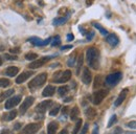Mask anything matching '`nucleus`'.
<instances>
[{"mask_svg": "<svg viewBox=\"0 0 136 134\" xmlns=\"http://www.w3.org/2000/svg\"><path fill=\"white\" fill-rule=\"evenodd\" d=\"M86 58L87 62L93 69H98L99 67V50L94 48V47H90L86 52Z\"/></svg>", "mask_w": 136, "mask_h": 134, "instance_id": "1", "label": "nucleus"}, {"mask_svg": "<svg viewBox=\"0 0 136 134\" xmlns=\"http://www.w3.org/2000/svg\"><path fill=\"white\" fill-rule=\"evenodd\" d=\"M46 79H47V74H46V73H41V74H39V76H37L36 78H34L33 80L30 81L29 84H28L29 89L34 90V89H36V88L41 87V86L45 83Z\"/></svg>", "mask_w": 136, "mask_h": 134, "instance_id": "2", "label": "nucleus"}, {"mask_svg": "<svg viewBox=\"0 0 136 134\" xmlns=\"http://www.w3.org/2000/svg\"><path fill=\"white\" fill-rule=\"evenodd\" d=\"M123 78V74L122 72H114V73H111L106 78V84L108 86H114L116 85L117 83L122 80Z\"/></svg>", "mask_w": 136, "mask_h": 134, "instance_id": "3", "label": "nucleus"}, {"mask_svg": "<svg viewBox=\"0 0 136 134\" xmlns=\"http://www.w3.org/2000/svg\"><path fill=\"white\" fill-rule=\"evenodd\" d=\"M107 94H108L107 90H99V91L94 92V94H93V100H92L93 104H94V105H99L103 102L104 98L107 96Z\"/></svg>", "mask_w": 136, "mask_h": 134, "instance_id": "4", "label": "nucleus"}, {"mask_svg": "<svg viewBox=\"0 0 136 134\" xmlns=\"http://www.w3.org/2000/svg\"><path fill=\"white\" fill-rule=\"evenodd\" d=\"M50 59H51V57H43V58L39 59V60H35L29 64V68L36 69V68H39V67H42L45 63H47Z\"/></svg>", "mask_w": 136, "mask_h": 134, "instance_id": "5", "label": "nucleus"}, {"mask_svg": "<svg viewBox=\"0 0 136 134\" xmlns=\"http://www.w3.org/2000/svg\"><path fill=\"white\" fill-rule=\"evenodd\" d=\"M41 128V125L40 124H37V123H34V124H29L24 127L23 129V132L25 134H36L39 129Z\"/></svg>", "mask_w": 136, "mask_h": 134, "instance_id": "6", "label": "nucleus"}, {"mask_svg": "<svg viewBox=\"0 0 136 134\" xmlns=\"http://www.w3.org/2000/svg\"><path fill=\"white\" fill-rule=\"evenodd\" d=\"M34 102H35V98L33 96H27L25 100L23 101V103H22L21 107H20V112H21V114H24L27 111V109L30 108V106L34 104Z\"/></svg>", "mask_w": 136, "mask_h": 134, "instance_id": "7", "label": "nucleus"}, {"mask_svg": "<svg viewBox=\"0 0 136 134\" xmlns=\"http://www.w3.org/2000/svg\"><path fill=\"white\" fill-rule=\"evenodd\" d=\"M20 101H21V95H16L14 97L9 98V100L5 102V109H12V108L16 107V106L20 103Z\"/></svg>", "mask_w": 136, "mask_h": 134, "instance_id": "8", "label": "nucleus"}, {"mask_svg": "<svg viewBox=\"0 0 136 134\" xmlns=\"http://www.w3.org/2000/svg\"><path fill=\"white\" fill-rule=\"evenodd\" d=\"M29 42H32L34 45L36 46H44V45H47L50 43V41H51V38H48L46 39V40H42V39L40 38H37V37H32L29 38Z\"/></svg>", "mask_w": 136, "mask_h": 134, "instance_id": "9", "label": "nucleus"}, {"mask_svg": "<svg viewBox=\"0 0 136 134\" xmlns=\"http://www.w3.org/2000/svg\"><path fill=\"white\" fill-rule=\"evenodd\" d=\"M52 105V102L48 100V101H44L42 102V103H40L38 106H37V112H40V113H44L46 110H47L48 108L51 107Z\"/></svg>", "mask_w": 136, "mask_h": 134, "instance_id": "10", "label": "nucleus"}, {"mask_svg": "<svg viewBox=\"0 0 136 134\" xmlns=\"http://www.w3.org/2000/svg\"><path fill=\"white\" fill-rule=\"evenodd\" d=\"M91 80H92L91 71L89 70V68H84L83 74H82V81H83V83L88 85L89 83H91Z\"/></svg>", "mask_w": 136, "mask_h": 134, "instance_id": "11", "label": "nucleus"}, {"mask_svg": "<svg viewBox=\"0 0 136 134\" xmlns=\"http://www.w3.org/2000/svg\"><path fill=\"white\" fill-rule=\"evenodd\" d=\"M106 40H107V42H108L111 46H116V45L118 44V42H119L118 37L116 36V35H114V34H110V35H108Z\"/></svg>", "mask_w": 136, "mask_h": 134, "instance_id": "12", "label": "nucleus"}, {"mask_svg": "<svg viewBox=\"0 0 136 134\" xmlns=\"http://www.w3.org/2000/svg\"><path fill=\"white\" fill-rule=\"evenodd\" d=\"M70 78H71V71H70V70H66V71L63 72V74L61 76V78L57 79L56 82L57 83H65V82L70 80Z\"/></svg>", "mask_w": 136, "mask_h": 134, "instance_id": "13", "label": "nucleus"}, {"mask_svg": "<svg viewBox=\"0 0 136 134\" xmlns=\"http://www.w3.org/2000/svg\"><path fill=\"white\" fill-rule=\"evenodd\" d=\"M127 93H128V89H124L123 91L119 93V95H118V97H117V100H116V101H115V103H114V105L116 106V107H118L119 105H122V104H123V102L126 100Z\"/></svg>", "mask_w": 136, "mask_h": 134, "instance_id": "14", "label": "nucleus"}, {"mask_svg": "<svg viewBox=\"0 0 136 134\" xmlns=\"http://www.w3.org/2000/svg\"><path fill=\"white\" fill-rule=\"evenodd\" d=\"M32 71H24L22 74H20L19 77H17V79H16V83L17 84H22L23 82H25L27 79H28L30 76H32Z\"/></svg>", "mask_w": 136, "mask_h": 134, "instance_id": "15", "label": "nucleus"}, {"mask_svg": "<svg viewBox=\"0 0 136 134\" xmlns=\"http://www.w3.org/2000/svg\"><path fill=\"white\" fill-rule=\"evenodd\" d=\"M54 92H56V87L51 85H48L47 87H45L42 94H43V96H51L54 94Z\"/></svg>", "mask_w": 136, "mask_h": 134, "instance_id": "16", "label": "nucleus"}, {"mask_svg": "<svg viewBox=\"0 0 136 134\" xmlns=\"http://www.w3.org/2000/svg\"><path fill=\"white\" fill-rule=\"evenodd\" d=\"M58 127H59V125H58L56 121H51L47 127V134H56Z\"/></svg>", "mask_w": 136, "mask_h": 134, "instance_id": "17", "label": "nucleus"}, {"mask_svg": "<svg viewBox=\"0 0 136 134\" xmlns=\"http://www.w3.org/2000/svg\"><path fill=\"white\" fill-rule=\"evenodd\" d=\"M85 114H86V116L89 120H93L96 116V111H95L94 108L89 107V108H87L86 110H85Z\"/></svg>", "mask_w": 136, "mask_h": 134, "instance_id": "18", "label": "nucleus"}, {"mask_svg": "<svg viewBox=\"0 0 136 134\" xmlns=\"http://www.w3.org/2000/svg\"><path fill=\"white\" fill-rule=\"evenodd\" d=\"M19 72V68H17V67H15V66H11L9 67V68L6 69V76H9V77H14V76H16V74Z\"/></svg>", "mask_w": 136, "mask_h": 134, "instance_id": "19", "label": "nucleus"}, {"mask_svg": "<svg viewBox=\"0 0 136 134\" xmlns=\"http://www.w3.org/2000/svg\"><path fill=\"white\" fill-rule=\"evenodd\" d=\"M16 115H17L16 110H12L11 112H9L7 114H4V115H3V121H12V120H14L15 117H16Z\"/></svg>", "mask_w": 136, "mask_h": 134, "instance_id": "20", "label": "nucleus"}, {"mask_svg": "<svg viewBox=\"0 0 136 134\" xmlns=\"http://www.w3.org/2000/svg\"><path fill=\"white\" fill-rule=\"evenodd\" d=\"M69 19V16H65V17H61V18H56L53 20V24L54 25H62V24H64V23L67 21Z\"/></svg>", "mask_w": 136, "mask_h": 134, "instance_id": "21", "label": "nucleus"}, {"mask_svg": "<svg viewBox=\"0 0 136 134\" xmlns=\"http://www.w3.org/2000/svg\"><path fill=\"white\" fill-rule=\"evenodd\" d=\"M79 113H80V110H79V108H77L76 106H74V107L72 108L71 112H70V119H71L72 121L76 120V119H77V116H79Z\"/></svg>", "mask_w": 136, "mask_h": 134, "instance_id": "22", "label": "nucleus"}, {"mask_svg": "<svg viewBox=\"0 0 136 134\" xmlns=\"http://www.w3.org/2000/svg\"><path fill=\"white\" fill-rule=\"evenodd\" d=\"M13 93H14V89H10V90H7V91L3 92L2 94H0V103H1L3 100H5V98H7L9 96H11Z\"/></svg>", "mask_w": 136, "mask_h": 134, "instance_id": "23", "label": "nucleus"}, {"mask_svg": "<svg viewBox=\"0 0 136 134\" xmlns=\"http://www.w3.org/2000/svg\"><path fill=\"white\" fill-rule=\"evenodd\" d=\"M93 26L95 27V28H98L99 30V33L102 34V35H108V31H107V29L106 28H104V27L100 25V24H99V23H94L93 24Z\"/></svg>", "mask_w": 136, "mask_h": 134, "instance_id": "24", "label": "nucleus"}, {"mask_svg": "<svg viewBox=\"0 0 136 134\" xmlns=\"http://www.w3.org/2000/svg\"><path fill=\"white\" fill-rule=\"evenodd\" d=\"M100 85H102V77H100V76H96V78L94 79V84H93V88L96 89V88H99Z\"/></svg>", "mask_w": 136, "mask_h": 134, "instance_id": "25", "label": "nucleus"}, {"mask_svg": "<svg viewBox=\"0 0 136 134\" xmlns=\"http://www.w3.org/2000/svg\"><path fill=\"white\" fill-rule=\"evenodd\" d=\"M37 58H38V54H35V53H28V54H25V59L28 61H35Z\"/></svg>", "mask_w": 136, "mask_h": 134, "instance_id": "26", "label": "nucleus"}, {"mask_svg": "<svg viewBox=\"0 0 136 134\" xmlns=\"http://www.w3.org/2000/svg\"><path fill=\"white\" fill-rule=\"evenodd\" d=\"M82 124H83V121H82V120H79V121H76L75 127H74V129H73V131H72V134H77V133H79Z\"/></svg>", "mask_w": 136, "mask_h": 134, "instance_id": "27", "label": "nucleus"}, {"mask_svg": "<svg viewBox=\"0 0 136 134\" xmlns=\"http://www.w3.org/2000/svg\"><path fill=\"white\" fill-rule=\"evenodd\" d=\"M68 89H69L68 86H61V87L58 89V92H59L60 95L63 96V95H65V94L68 92Z\"/></svg>", "mask_w": 136, "mask_h": 134, "instance_id": "28", "label": "nucleus"}, {"mask_svg": "<svg viewBox=\"0 0 136 134\" xmlns=\"http://www.w3.org/2000/svg\"><path fill=\"white\" fill-rule=\"evenodd\" d=\"M11 85V82L10 80H7V79H0V87L2 88H5L7 86Z\"/></svg>", "mask_w": 136, "mask_h": 134, "instance_id": "29", "label": "nucleus"}, {"mask_svg": "<svg viewBox=\"0 0 136 134\" xmlns=\"http://www.w3.org/2000/svg\"><path fill=\"white\" fill-rule=\"evenodd\" d=\"M116 121H117V117H116V115L114 114V115L111 116L110 121H109V123H108V128H111L112 126H113V125L116 123Z\"/></svg>", "mask_w": 136, "mask_h": 134, "instance_id": "30", "label": "nucleus"}, {"mask_svg": "<svg viewBox=\"0 0 136 134\" xmlns=\"http://www.w3.org/2000/svg\"><path fill=\"white\" fill-rule=\"evenodd\" d=\"M59 111H60V105H56V107H54L51 111L49 112V114L51 116H54V115H57V114L59 113Z\"/></svg>", "mask_w": 136, "mask_h": 134, "instance_id": "31", "label": "nucleus"}, {"mask_svg": "<svg viewBox=\"0 0 136 134\" xmlns=\"http://www.w3.org/2000/svg\"><path fill=\"white\" fill-rule=\"evenodd\" d=\"M60 43H61V38L59 36H56V38H53V41H52V46H58V45H60Z\"/></svg>", "mask_w": 136, "mask_h": 134, "instance_id": "32", "label": "nucleus"}, {"mask_svg": "<svg viewBox=\"0 0 136 134\" xmlns=\"http://www.w3.org/2000/svg\"><path fill=\"white\" fill-rule=\"evenodd\" d=\"M83 64V54H81L79 57V61H77V69H76V72L80 73V67Z\"/></svg>", "mask_w": 136, "mask_h": 134, "instance_id": "33", "label": "nucleus"}, {"mask_svg": "<svg viewBox=\"0 0 136 134\" xmlns=\"http://www.w3.org/2000/svg\"><path fill=\"white\" fill-rule=\"evenodd\" d=\"M122 133H123V129L120 127H116L111 134H122Z\"/></svg>", "mask_w": 136, "mask_h": 134, "instance_id": "34", "label": "nucleus"}, {"mask_svg": "<svg viewBox=\"0 0 136 134\" xmlns=\"http://www.w3.org/2000/svg\"><path fill=\"white\" fill-rule=\"evenodd\" d=\"M87 130H88V124H85L84 125V128H83V130L80 132V134H86L87 133Z\"/></svg>", "mask_w": 136, "mask_h": 134, "instance_id": "35", "label": "nucleus"}, {"mask_svg": "<svg viewBox=\"0 0 136 134\" xmlns=\"http://www.w3.org/2000/svg\"><path fill=\"white\" fill-rule=\"evenodd\" d=\"M10 52L12 54H19V53H20V48H18V47H15V48H12Z\"/></svg>", "mask_w": 136, "mask_h": 134, "instance_id": "36", "label": "nucleus"}, {"mask_svg": "<svg viewBox=\"0 0 136 134\" xmlns=\"http://www.w3.org/2000/svg\"><path fill=\"white\" fill-rule=\"evenodd\" d=\"M5 59H7V60H16L17 57L16 56H10V54H5Z\"/></svg>", "mask_w": 136, "mask_h": 134, "instance_id": "37", "label": "nucleus"}, {"mask_svg": "<svg viewBox=\"0 0 136 134\" xmlns=\"http://www.w3.org/2000/svg\"><path fill=\"white\" fill-rule=\"evenodd\" d=\"M0 134H14V133L12 132L11 130H9V129H4V130H2Z\"/></svg>", "mask_w": 136, "mask_h": 134, "instance_id": "38", "label": "nucleus"}, {"mask_svg": "<svg viewBox=\"0 0 136 134\" xmlns=\"http://www.w3.org/2000/svg\"><path fill=\"white\" fill-rule=\"evenodd\" d=\"M74 61H75V58L71 57L70 59H69V61H68V65H69V66H72L73 63H74Z\"/></svg>", "mask_w": 136, "mask_h": 134, "instance_id": "39", "label": "nucleus"}, {"mask_svg": "<svg viewBox=\"0 0 136 134\" xmlns=\"http://www.w3.org/2000/svg\"><path fill=\"white\" fill-rule=\"evenodd\" d=\"M73 39H74V36H73L72 34H69V35H67V40H68V41H72Z\"/></svg>", "mask_w": 136, "mask_h": 134, "instance_id": "40", "label": "nucleus"}, {"mask_svg": "<svg viewBox=\"0 0 136 134\" xmlns=\"http://www.w3.org/2000/svg\"><path fill=\"white\" fill-rule=\"evenodd\" d=\"M128 127L134 129V128H135V121H131V123H129V124H128Z\"/></svg>", "mask_w": 136, "mask_h": 134, "instance_id": "41", "label": "nucleus"}, {"mask_svg": "<svg viewBox=\"0 0 136 134\" xmlns=\"http://www.w3.org/2000/svg\"><path fill=\"white\" fill-rule=\"evenodd\" d=\"M68 48H72V45H65V46H63L62 47V49H68Z\"/></svg>", "mask_w": 136, "mask_h": 134, "instance_id": "42", "label": "nucleus"}, {"mask_svg": "<svg viewBox=\"0 0 136 134\" xmlns=\"http://www.w3.org/2000/svg\"><path fill=\"white\" fill-rule=\"evenodd\" d=\"M93 36H94V33H92V31H91L90 36H88V37H87V39H88V40H91V39L93 38Z\"/></svg>", "mask_w": 136, "mask_h": 134, "instance_id": "43", "label": "nucleus"}, {"mask_svg": "<svg viewBox=\"0 0 136 134\" xmlns=\"http://www.w3.org/2000/svg\"><path fill=\"white\" fill-rule=\"evenodd\" d=\"M68 112V107H64L63 108V114H66Z\"/></svg>", "mask_w": 136, "mask_h": 134, "instance_id": "44", "label": "nucleus"}, {"mask_svg": "<svg viewBox=\"0 0 136 134\" xmlns=\"http://www.w3.org/2000/svg\"><path fill=\"white\" fill-rule=\"evenodd\" d=\"M60 134H68V132H67V130H62Z\"/></svg>", "mask_w": 136, "mask_h": 134, "instance_id": "45", "label": "nucleus"}, {"mask_svg": "<svg viewBox=\"0 0 136 134\" xmlns=\"http://www.w3.org/2000/svg\"><path fill=\"white\" fill-rule=\"evenodd\" d=\"M19 128H20V124L18 123V124H16V126H15V129H16V130H18Z\"/></svg>", "mask_w": 136, "mask_h": 134, "instance_id": "46", "label": "nucleus"}, {"mask_svg": "<svg viewBox=\"0 0 136 134\" xmlns=\"http://www.w3.org/2000/svg\"><path fill=\"white\" fill-rule=\"evenodd\" d=\"M71 100H72V97H67V98L65 100V102H70Z\"/></svg>", "mask_w": 136, "mask_h": 134, "instance_id": "47", "label": "nucleus"}, {"mask_svg": "<svg viewBox=\"0 0 136 134\" xmlns=\"http://www.w3.org/2000/svg\"><path fill=\"white\" fill-rule=\"evenodd\" d=\"M96 130H99V128H95V129H94V131H93V133H92V134H98V133H96Z\"/></svg>", "mask_w": 136, "mask_h": 134, "instance_id": "48", "label": "nucleus"}, {"mask_svg": "<svg viewBox=\"0 0 136 134\" xmlns=\"http://www.w3.org/2000/svg\"><path fill=\"white\" fill-rule=\"evenodd\" d=\"M0 65H2V58L0 57Z\"/></svg>", "mask_w": 136, "mask_h": 134, "instance_id": "49", "label": "nucleus"}]
</instances>
